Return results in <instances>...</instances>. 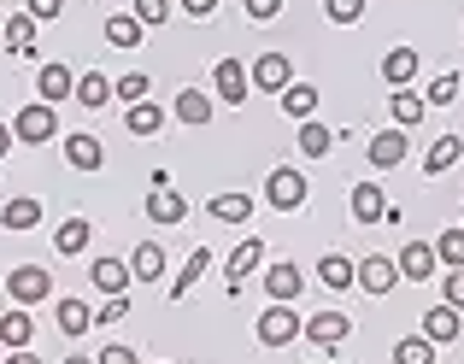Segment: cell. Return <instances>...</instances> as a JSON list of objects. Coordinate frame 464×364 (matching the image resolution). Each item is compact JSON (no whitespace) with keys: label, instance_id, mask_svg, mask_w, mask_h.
<instances>
[{"label":"cell","instance_id":"6da1fadb","mask_svg":"<svg viewBox=\"0 0 464 364\" xmlns=\"http://www.w3.org/2000/svg\"><path fill=\"white\" fill-rule=\"evenodd\" d=\"M12 136H18V141H30V148H47V141L59 136V118H53V106H47V101H30L18 118H12Z\"/></svg>","mask_w":464,"mask_h":364},{"label":"cell","instance_id":"7a4b0ae2","mask_svg":"<svg viewBox=\"0 0 464 364\" xmlns=\"http://www.w3.org/2000/svg\"><path fill=\"white\" fill-rule=\"evenodd\" d=\"M212 89H218V101L241 106L253 94V71L241 65V59H218V65H212Z\"/></svg>","mask_w":464,"mask_h":364},{"label":"cell","instance_id":"3957f363","mask_svg":"<svg viewBox=\"0 0 464 364\" xmlns=\"http://www.w3.org/2000/svg\"><path fill=\"white\" fill-rule=\"evenodd\" d=\"M265 200H271L276 212H300V206H306V177L288 171V165H276L271 182H265Z\"/></svg>","mask_w":464,"mask_h":364},{"label":"cell","instance_id":"277c9868","mask_svg":"<svg viewBox=\"0 0 464 364\" xmlns=\"http://www.w3.org/2000/svg\"><path fill=\"white\" fill-rule=\"evenodd\" d=\"M295 335H306V318H295L283 300H271V311L259 318V341H265V347H288Z\"/></svg>","mask_w":464,"mask_h":364},{"label":"cell","instance_id":"5b68a950","mask_svg":"<svg viewBox=\"0 0 464 364\" xmlns=\"http://www.w3.org/2000/svg\"><path fill=\"white\" fill-rule=\"evenodd\" d=\"M353 283H359V288H364V294H371V300H382V294H394V283H400V264L376 253V259L353 264Z\"/></svg>","mask_w":464,"mask_h":364},{"label":"cell","instance_id":"8992f818","mask_svg":"<svg viewBox=\"0 0 464 364\" xmlns=\"http://www.w3.org/2000/svg\"><path fill=\"white\" fill-rule=\"evenodd\" d=\"M6 288H12V300H18V306H35V300H47L53 276H47L42 264H18V271L6 276Z\"/></svg>","mask_w":464,"mask_h":364},{"label":"cell","instance_id":"52a82bcc","mask_svg":"<svg viewBox=\"0 0 464 364\" xmlns=\"http://www.w3.org/2000/svg\"><path fill=\"white\" fill-rule=\"evenodd\" d=\"M371 165L376 171H394V165H406V153H411V136L406 129H382V136H371Z\"/></svg>","mask_w":464,"mask_h":364},{"label":"cell","instance_id":"ba28073f","mask_svg":"<svg viewBox=\"0 0 464 364\" xmlns=\"http://www.w3.org/2000/svg\"><path fill=\"white\" fill-rule=\"evenodd\" d=\"M288 82H295V65H288V53H259V59H253V89L283 94Z\"/></svg>","mask_w":464,"mask_h":364},{"label":"cell","instance_id":"9c48e42d","mask_svg":"<svg viewBox=\"0 0 464 364\" xmlns=\"http://www.w3.org/2000/svg\"><path fill=\"white\" fill-rule=\"evenodd\" d=\"M394 264H400V276H411V283H430V276H435V264H441V259H435V247H430V241H406Z\"/></svg>","mask_w":464,"mask_h":364},{"label":"cell","instance_id":"30bf717a","mask_svg":"<svg viewBox=\"0 0 464 364\" xmlns=\"http://www.w3.org/2000/svg\"><path fill=\"white\" fill-rule=\"evenodd\" d=\"M347 330H353V318H347V311H317V318H306V335H312V341L317 347H341V341H347Z\"/></svg>","mask_w":464,"mask_h":364},{"label":"cell","instance_id":"8fae6325","mask_svg":"<svg viewBox=\"0 0 464 364\" xmlns=\"http://www.w3.org/2000/svg\"><path fill=\"white\" fill-rule=\"evenodd\" d=\"M148 217H153V224H188V200L165 182V188L148 194Z\"/></svg>","mask_w":464,"mask_h":364},{"label":"cell","instance_id":"7c38bea8","mask_svg":"<svg viewBox=\"0 0 464 364\" xmlns=\"http://www.w3.org/2000/svg\"><path fill=\"white\" fill-rule=\"evenodd\" d=\"M259 259H265V241H259V235H247L236 253H229V271H224V276H229V294H241V276L259 271Z\"/></svg>","mask_w":464,"mask_h":364},{"label":"cell","instance_id":"4fadbf2b","mask_svg":"<svg viewBox=\"0 0 464 364\" xmlns=\"http://www.w3.org/2000/svg\"><path fill=\"white\" fill-rule=\"evenodd\" d=\"M459 153H464V136H435V141H430V153H423V177L453 171V165H459Z\"/></svg>","mask_w":464,"mask_h":364},{"label":"cell","instance_id":"5bb4252c","mask_svg":"<svg viewBox=\"0 0 464 364\" xmlns=\"http://www.w3.org/2000/svg\"><path fill=\"white\" fill-rule=\"evenodd\" d=\"M300 288H306V276H300V271H295V264H288V259L265 271V294H271V300H283V306H288V300L300 294Z\"/></svg>","mask_w":464,"mask_h":364},{"label":"cell","instance_id":"9a60e30c","mask_svg":"<svg viewBox=\"0 0 464 364\" xmlns=\"http://www.w3.org/2000/svg\"><path fill=\"white\" fill-rule=\"evenodd\" d=\"M35 89H42V101H47V106H59L65 94H77V77H71V65H42Z\"/></svg>","mask_w":464,"mask_h":364},{"label":"cell","instance_id":"2e32d148","mask_svg":"<svg viewBox=\"0 0 464 364\" xmlns=\"http://www.w3.org/2000/svg\"><path fill=\"white\" fill-rule=\"evenodd\" d=\"M411 77H418V47H388V59H382V82L406 89Z\"/></svg>","mask_w":464,"mask_h":364},{"label":"cell","instance_id":"e0dca14e","mask_svg":"<svg viewBox=\"0 0 464 364\" xmlns=\"http://www.w3.org/2000/svg\"><path fill=\"white\" fill-rule=\"evenodd\" d=\"M89 235H94L89 217H65V224L53 229V247L65 253V259H77V253H89Z\"/></svg>","mask_w":464,"mask_h":364},{"label":"cell","instance_id":"ac0fdd59","mask_svg":"<svg viewBox=\"0 0 464 364\" xmlns=\"http://www.w3.org/2000/svg\"><path fill=\"white\" fill-rule=\"evenodd\" d=\"M35 224H42V200H30V194L0 206V229H35Z\"/></svg>","mask_w":464,"mask_h":364},{"label":"cell","instance_id":"d6986e66","mask_svg":"<svg viewBox=\"0 0 464 364\" xmlns=\"http://www.w3.org/2000/svg\"><path fill=\"white\" fill-rule=\"evenodd\" d=\"M89 276H94V288H101L106 300L124 294V288L136 283V276H130V264H118V259H94V271H89Z\"/></svg>","mask_w":464,"mask_h":364},{"label":"cell","instance_id":"ffe728a7","mask_svg":"<svg viewBox=\"0 0 464 364\" xmlns=\"http://www.w3.org/2000/svg\"><path fill=\"white\" fill-rule=\"evenodd\" d=\"M353 217H359L364 229H371L376 217H388V200H382V188H376V182H359V188H353Z\"/></svg>","mask_w":464,"mask_h":364},{"label":"cell","instance_id":"44dd1931","mask_svg":"<svg viewBox=\"0 0 464 364\" xmlns=\"http://www.w3.org/2000/svg\"><path fill=\"white\" fill-rule=\"evenodd\" d=\"M65 159L77 165V171H101V165H106V148L94 136H65Z\"/></svg>","mask_w":464,"mask_h":364},{"label":"cell","instance_id":"7402d4cb","mask_svg":"<svg viewBox=\"0 0 464 364\" xmlns=\"http://www.w3.org/2000/svg\"><path fill=\"white\" fill-rule=\"evenodd\" d=\"M423 94H411V89H394V101H388V112H394V129H418L423 124Z\"/></svg>","mask_w":464,"mask_h":364},{"label":"cell","instance_id":"603a6c76","mask_svg":"<svg viewBox=\"0 0 464 364\" xmlns=\"http://www.w3.org/2000/svg\"><path fill=\"white\" fill-rule=\"evenodd\" d=\"M459 330H464V323H459V311H453V306L423 311V335H430L435 347H441V341H459Z\"/></svg>","mask_w":464,"mask_h":364},{"label":"cell","instance_id":"cb8c5ba5","mask_svg":"<svg viewBox=\"0 0 464 364\" xmlns=\"http://www.w3.org/2000/svg\"><path fill=\"white\" fill-rule=\"evenodd\" d=\"M317 283H324L329 294L353 288V259H341V253H324V259H317Z\"/></svg>","mask_w":464,"mask_h":364},{"label":"cell","instance_id":"d4e9b609","mask_svg":"<svg viewBox=\"0 0 464 364\" xmlns=\"http://www.w3.org/2000/svg\"><path fill=\"white\" fill-rule=\"evenodd\" d=\"M276 101H283V112H288V118H300V124H306V118L317 112V89H312V82H288Z\"/></svg>","mask_w":464,"mask_h":364},{"label":"cell","instance_id":"484cf974","mask_svg":"<svg viewBox=\"0 0 464 364\" xmlns=\"http://www.w3.org/2000/svg\"><path fill=\"white\" fill-rule=\"evenodd\" d=\"M206 212H212L218 224H247V217H253V200H247V194H212V206H206Z\"/></svg>","mask_w":464,"mask_h":364},{"label":"cell","instance_id":"4316f807","mask_svg":"<svg viewBox=\"0 0 464 364\" xmlns=\"http://www.w3.org/2000/svg\"><path fill=\"white\" fill-rule=\"evenodd\" d=\"M170 112H177L182 124H194V129H200V124H212V101H206L200 89H182V94H177V106H170Z\"/></svg>","mask_w":464,"mask_h":364},{"label":"cell","instance_id":"83f0119b","mask_svg":"<svg viewBox=\"0 0 464 364\" xmlns=\"http://www.w3.org/2000/svg\"><path fill=\"white\" fill-rule=\"evenodd\" d=\"M159 271H165V247H159V241H141V247L130 253V276H141V283H153Z\"/></svg>","mask_w":464,"mask_h":364},{"label":"cell","instance_id":"f1b7e54d","mask_svg":"<svg viewBox=\"0 0 464 364\" xmlns=\"http://www.w3.org/2000/svg\"><path fill=\"white\" fill-rule=\"evenodd\" d=\"M30 335H35V323H30V311H6V318H0V341L12 347V353H18V347H30Z\"/></svg>","mask_w":464,"mask_h":364},{"label":"cell","instance_id":"f546056e","mask_svg":"<svg viewBox=\"0 0 464 364\" xmlns=\"http://www.w3.org/2000/svg\"><path fill=\"white\" fill-rule=\"evenodd\" d=\"M53 318H59V330H65V335H89L94 330V311L82 306V300H59Z\"/></svg>","mask_w":464,"mask_h":364},{"label":"cell","instance_id":"4dcf8cb0","mask_svg":"<svg viewBox=\"0 0 464 364\" xmlns=\"http://www.w3.org/2000/svg\"><path fill=\"white\" fill-rule=\"evenodd\" d=\"M206 264H212V253H206V247H194V253H188V264H182V276L170 283V300H188V288L200 283V271H206Z\"/></svg>","mask_w":464,"mask_h":364},{"label":"cell","instance_id":"1f68e13d","mask_svg":"<svg viewBox=\"0 0 464 364\" xmlns=\"http://www.w3.org/2000/svg\"><path fill=\"white\" fill-rule=\"evenodd\" d=\"M165 129V112H159L153 101H136L130 106V136H159Z\"/></svg>","mask_w":464,"mask_h":364},{"label":"cell","instance_id":"d6a6232c","mask_svg":"<svg viewBox=\"0 0 464 364\" xmlns=\"http://www.w3.org/2000/svg\"><path fill=\"white\" fill-rule=\"evenodd\" d=\"M0 35H6L12 53H35V18H30V12H24V18H6V30H0Z\"/></svg>","mask_w":464,"mask_h":364},{"label":"cell","instance_id":"836d02e7","mask_svg":"<svg viewBox=\"0 0 464 364\" xmlns=\"http://www.w3.org/2000/svg\"><path fill=\"white\" fill-rule=\"evenodd\" d=\"M106 42H112V47H141V24L136 18H130V12H118V18H106Z\"/></svg>","mask_w":464,"mask_h":364},{"label":"cell","instance_id":"e575fe53","mask_svg":"<svg viewBox=\"0 0 464 364\" xmlns=\"http://www.w3.org/2000/svg\"><path fill=\"white\" fill-rule=\"evenodd\" d=\"M394 364H435V341L430 335H406V341L394 347Z\"/></svg>","mask_w":464,"mask_h":364},{"label":"cell","instance_id":"d590c367","mask_svg":"<svg viewBox=\"0 0 464 364\" xmlns=\"http://www.w3.org/2000/svg\"><path fill=\"white\" fill-rule=\"evenodd\" d=\"M77 101L94 112V106H106V101H112V82H106L101 71H89V77H77Z\"/></svg>","mask_w":464,"mask_h":364},{"label":"cell","instance_id":"8d00e7d4","mask_svg":"<svg viewBox=\"0 0 464 364\" xmlns=\"http://www.w3.org/2000/svg\"><path fill=\"white\" fill-rule=\"evenodd\" d=\"M329 148H335V136H329L324 124H312V118H306V124H300V153H306V159H324Z\"/></svg>","mask_w":464,"mask_h":364},{"label":"cell","instance_id":"74e56055","mask_svg":"<svg viewBox=\"0 0 464 364\" xmlns=\"http://www.w3.org/2000/svg\"><path fill=\"white\" fill-rule=\"evenodd\" d=\"M435 259L464 271V229H441V241H435Z\"/></svg>","mask_w":464,"mask_h":364},{"label":"cell","instance_id":"f35d334b","mask_svg":"<svg viewBox=\"0 0 464 364\" xmlns=\"http://www.w3.org/2000/svg\"><path fill=\"white\" fill-rule=\"evenodd\" d=\"M459 89H464L459 71H441V77L430 82V94H423V101H430V106H453V101H459Z\"/></svg>","mask_w":464,"mask_h":364},{"label":"cell","instance_id":"ab89813d","mask_svg":"<svg viewBox=\"0 0 464 364\" xmlns=\"http://www.w3.org/2000/svg\"><path fill=\"white\" fill-rule=\"evenodd\" d=\"M130 18H136L141 30H159V24L170 18V0H136V6H130Z\"/></svg>","mask_w":464,"mask_h":364},{"label":"cell","instance_id":"60d3db41","mask_svg":"<svg viewBox=\"0 0 464 364\" xmlns=\"http://www.w3.org/2000/svg\"><path fill=\"white\" fill-rule=\"evenodd\" d=\"M148 89H153V82H148V71H130V77H118V82H112V94H118V101H130V106H136V101H148Z\"/></svg>","mask_w":464,"mask_h":364},{"label":"cell","instance_id":"b9f144b4","mask_svg":"<svg viewBox=\"0 0 464 364\" xmlns=\"http://www.w3.org/2000/svg\"><path fill=\"white\" fill-rule=\"evenodd\" d=\"M324 18L329 24H359L364 18V0H324Z\"/></svg>","mask_w":464,"mask_h":364},{"label":"cell","instance_id":"7bdbcfd3","mask_svg":"<svg viewBox=\"0 0 464 364\" xmlns=\"http://www.w3.org/2000/svg\"><path fill=\"white\" fill-rule=\"evenodd\" d=\"M124 318H130V294H112L101 311H94V323H101V330H106V323H124Z\"/></svg>","mask_w":464,"mask_h":364},{"label":"cell","instance_id":"ee69618b","mask_svg":"<svg viewBox=\"0 0 464 364\" xmlns=\"http://www.w3.org/2000/svg\"><path fill=\"white\" fill-rule=\"evenodd\" d=\"M59 12H65V0H30V18L42 24V18H59Z\"/></svg>","mask_w":464,"mask_h":364},{"label":"cell","instance_id":"f6af8a7d","mask_svg":"<svg viewBox=\"0 0 464 364\" xmlns=\"http://www.w3.org/2000/svg\"><path fill=\"white\" fill-rule=\"evenodd\" d=\"M447 306H453V311H464V271H453V276H447Z\"/></svg>","mask_w":464,"mask_h":364},{"label":"cell","instance_id":"bcb514c9","mask_svg":"<svg viewBox=\"0 0 464 364\" xmlns=\"http://www.w3.org/2000/svg\"><path fill=\"white\" fill-rule=\"evenodd\" d=\"M276 12H283V0H247V18H276Z\"/></svg>","mask_w":464,"mask_h":364},{"label":"cell","instance_id":"7dc6e473","mask_svg":"<svg viewBox=\"0 0 464 364\" xmlns=\"http://www.w3.org/2000/svg\"><path fill=\"white\" fill-rule=\"evenodd\" d=\"M94 364H141L136 353H130V347H106V353L101 359H94Z\"/></svg>","mask_w":464,"mask_h":364},{"label":"cell","instance_id":"c3c4849f","mask_svg":"<svg viewBox=\"0 0 464 364\" xmlns=\"http://www.w3.org/2000/svg\"><path fill=\"white\" fill-rule=\"evenodd\" d=\"M182 6H188L194 18H206V12H218V0H182Z\"/></svg>","mask_w":464,"mask_h":364},{"label":"cell","instance_id":"681fc988","mask_svg":"<svg viewBox=\"0 0 464 364\" xmlns=\"http://www.w3.org/2000/svg\"><path fill=\"white\" fill-rule=\"evenodd\" d=\"M12 141H18V136H12V124H0V159L12 153Z\"/></svg>","mask_w":464,"mask_h":364},{"label":"cell","instance_id":"f907efd6","mask_svg":"<svg viewBox=\"0 0 464 364\" xmlns=\"http://www.w3.org/2000/svg\"><path fill=\"white\" fill-rule=\"evenodd\" d=\"M6 364H42V359H35V353H30V347H18V353H12Z\"/></svg>","mask_w":464,"mask_h":364},{"label":"cell","instance_id":"816d5d0a","mask_svg":"<svg viewBox=\"0 0 464 364\" xmlns=\"http://www.w3.org/2000/svg\"><path fill=\"white\" fill-rule=\"evenodd\" d=\"M65 364H94V359H82V353H77V359H65Z\"/></svg>","mask_w":464,"mask_h":364},{"label":"cell","instance_id":"f5cc1de1","mask_svg":"<svg viewBox=\"0 0 464 364\" xmlns=\"http://www.w3.org/2000/svg\"><path fill=\"white\" fill-rule=\"evenodd\" d=\"M0 30H6V18H0Z\"/></svg>","mask_w":464,"mask_h":364}]
</instances>
